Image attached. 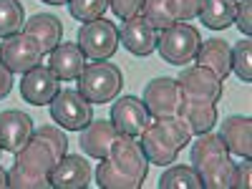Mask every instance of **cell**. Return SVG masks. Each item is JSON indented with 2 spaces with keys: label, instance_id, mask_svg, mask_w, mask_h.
Segmentation results:
<instances>
[{
  "label": "cell",
  "instance_id": "obj_2",
  "mask_svg": "<svg viewBox=\"0 0 252 189\" xmlns=\"http://www.w3.org/2000/svg\"><path fill=\"white\" fill-rule=\"evenodd\" d=\"M194 139L189 126L179 116H152L144 131L136 136L141 152L146 154L149 164L172 166L179 152Z\"/></svg>",
  "mask_w": 252,
  "mask_h": 189
},
{
  "label": "cell",
  "instance_id": "obj_34",
  "mask_svg": "<svg viewBox=\"0 0 252 189\" xmlns=\"http://www.w3.org/2000/svg\"><path fill=\"white\" fill-rule=\"evenodd\" d=\"M13 91V73L0 63V98H5Z\"/></svg>",
  "mask_w": 252,
  "mask_h": 189
},
{
  "label": "cell",
  "instance_id": "obj_14",
  "mask_svg": "<svg viewBox=\"0 0 252 189\" xmlns=\"http://www.w3.org/2000/svg\"><path fill=\"white\" fill-rule=\"evenodd\" d=\"M119 139V131L111 121H103V119H91L86 126L81 129V152L91 157V159H106L114 141Z\"/></svg>",
  "mask_w": 252,
  "mask_h": 189
},
{
  "label": "cell",
  "instance_id": "obj_1",
  "mask_svg": "<svg viewBox=\"0 0 252 189\" xmlns=\"http://www.w3.org/2000/svg\"><path fill=\"white\" fill-rule=\"evenodd\" d=\"M149 174V159L134 136L119 134L106 159L96 169V184L103 189H139Z\"/></svg>",
  "mask_w": 252,
  "mask_h": 189
},
{
  "label": "cell",
  "instance_id": "obj_27",
  "mask_svg": "<svg viewBox=\"0 0 252 189\" xmlns=\"http://www.w3.org/2000/svg\"><path fill=\"white\" fill-rule=\"evenodd\" d=\"M68 13L76 20H83V23H91V20L103 18V13L109 10V0H68Z\"/></svg>",
  "mask_w": 252,
  "mask_h": 189
},
{
  "label": "cell",
  "instance_id": "obj_36",
  "mask_svg": "<svg viewBox=\"0 0 252 189\" xmlns=\"http://www.w3.org/2000/svg\"><path fill=\"white\" fill-rule=\"evenodd\" d=\"M43 3H51V5H66L68 0H43Z\"/></svg>",
  "mask_w": 252,
  "mask_h": 189
},
{
  "label": "cell",
  "instance_id": "obj_8",
  "mask_svg": "<svg viewBox=\"0 0 252 189\" xmlns=\"http://www.w3.org/2000/svg\"><path fill=\"white\" fill-rule=\"evenodd\" d=\"M48 106H51V119L66 131H81L94 119L91 103L73 89L58 91Z\"/></svg>",
  "mask_w": 252,
  "mask_h": 189
},
{
  "label": "cell",
  "instance_id": "obj_19",
  "mask_svg": "<svg viewBox=\"0 0 252 189\" xmlns=\"http://www.w3.org/2000/svg\"><path fill=\"white\" fill-rule=\"evenodd\" d=\"M86 56L78 48V43H58L48 53V68L61 78V81H76L81 71L86 68Z\"/></svg>",
  "mask_w": 252,
  "mask_h": 189
},
{
  "label": "cell",
  "instance_id": "obj_26",
  "mask_svg": "<svg viewBox=\"0 0 252 189\" xmlns=\"http://www.w3.org/2000/svg\"><path fill=\"white\" fill-rule=\"evenodd\" d=\"M26 26V10L18 0H0V38L20 33Z\"/></svg>",
  "mask_w": 252,
  "mask_h": 189
},
{
  "label": "cell",
  "instance_id": "obj_23",
  "mask_svg": "<svg viewBox=\"0 0 252 189\" xmlns=\"http://www.w3.org/2000/svg\"><path fill=\"white\" fill-rule=\"evenodd\" d=\"M235 5L237 0H202L199 18L202 26L209 31H224L235 23Z\"/></svg>",
  "mask_w": 252,
  "mask_h": 189
},
{
  "label": "cell",
  "instance_id": "obj_12",
  "mask_svg": "<svg viewBox=\"0 0 252 189\" xmlns=\"http://www.w3.org/2000/svg\"><path fill=\"white\" fill-rule=\"evenodd\" d=\"M177 83L182 89V96L212 101V103H217L222 98V78L215 71L204 68V66H194V68L182 71Z\"/></svg>",
  "mask_w": 252,
  "mask_h": 189
},
{
  "label": "cell",
  "instance_id": "obj_13",
  "mask_svg": "<svg viewBox=\"0 0 252 189\" xmlns=\"http://www.w3.org/2000/svg\"><path fill=\"white\" fill-rule=\"evenodd\" d=\"M149 111H146L144 101L136 96H121L116 98V103L111 106V124L116 126L119 134L126 136H139L144 131V126L149 124Z\"/></svg>",
  "mask_w": 252,
  "mask_h": 189
},
{
  "label": "cell",
  "instance_id": "obj_4",
  "mask_svg": "<svg viewBox=\"0 0 252 189\" xmlns=\"http://www.w3.org/2000/svg\"><path fill=\"white\" fill-rule=\"evenodd\" d=\"M58 157L51 146L40 139L31 136L26 146L15 152L13 169L8 172V187L13 189H46L51 187V172L56 166Z\"/></svg>",
  "mask_w": 252,
  "mask_h": 189
},
{
  "label": "cell",
  "instance_id": "obj_31",
  "mask_svg": "<svg viewBox=\"0 0 252 189\" xmlns=\"http://www.w3.org/2000/svg\"><path fill=\"white\" fill-rule=\"evenodd\" d=\"M141 5H144V0H109V8L121 20H129V18L139 15L141 13Z\"/></svg>",
  "mask_w": 252,
  "mask_h": 189
},
{
  "label": "cell",
  "instance_id": "obj_21",
  "mask_svg": "<svg viewBox=\"0 0 252 189\" xmlns=\"http://www.w3.org/2000/svg\"><path fill=\"white\" fill-rule=\"evenodd\" d=\"M23 33L35 40L38 48L43 51V56H48V53L61 43L63 26H61V20H58L56 15H51V13H38V15H33L31 20H26Z\"/></svg>",
  "mask_w": 252,
  "mask_h": 189
},
{
  "label": "cell",
  "instance_id": "obj_3",
  "mask_svg": "<svg viewBox=\"0 0 252 189\" xmlns=\"http://www.w3.org/2000/svg\"><path fill=\"white\" fill-rule=\"evenodd\" d=\"M192 169L207 189H229L235 177V161L220 134H197L192 144Z\"/></svg>",
  "mask_w": 252,
  "mask_h": 189
},
{
  "label": "cell",
  "instance_id": "obj_16",
  "mask_svg": "<svg viewBox=\"0 0 252 189\" xmlns=\"http://www.w3.org/2000/svg\"><path fill=\"white\" fill-rule=\"evenodd\" d=\"M91 182V164L81 154L61 157L51 172V187L56 189H83Z\"/></svg>",
  "mask_w": 252,
  "mask_h": 189
},
{
  "label": "cell",
  "instance_id": "obj_32",
  "mask_svg": "<svg viewBox=\"0 0 252 189\" xmlns=\"http://www.w3.org/2000/svg\"><path fill=\"white\" fill-rule=\"evenodd\" d=\"M199 5H202V0H172V8H174V15H177L179 23L197 18L199 15Z\"/></svg>",
  "mask_w": 252,
  "mask_h": 189
},
{
  "label": "cell",
  "instance_id": "obj_15",
  "mask_svg": "<svg viewBox=\"0 0 252 189\" xmlns=\"http://www.w3.org/2000/svg\"><path fill=\"white\" fill-rule=\"evenodd\" d=\"M157 35L159 33L152 28V23L139 13L129 20H124L119 40H121V46L134 56H152L157 51Z\"/></svg>",
  "mask_w": 252,
  "mask_h": 189
},
{
  "label": "cell",
  "instance_id": "obj_7",
  "mask_svg": "<svg viewBox=\"0 0 252 189\" xmlns=\"http://www.w3.org/2000/svg\"><path fill=\"white\" fill-rule=\"evenodd\" d=\"M78 48L89 61H109L119 48V28L111 20H91L78 31Z\"/></svg>",
  "mask_w": 252,
  "mask_h": 189
},
{
  "label": "cell",
  "instance_id": "obj_10",
  "mask_svg": "<svg viewBox=\"0 0 252 189\" xmlns=\"http://www.w3.org/2000/svg\"><path fill=\"white\" fill-rule=\"evenodd\" d=\"M144 106L149 116H177L179 103H182V89L177 78H154L144 89Z\"/></svg>",
  "mask_w": 252,
  "mask_h": 189
},
{
  "label": "cell",
  "instance_id": "obj_18",
  "mask_svg": "<svg viewBox=\"0 0 252 189\" xmlns=\"http://www.w3.org/2000/svg\"><path fill=\"white\" fill-rule=\"evenodd\" d=\"M177 116L189 126V131L197 136V134H204V131H212V126L217 124V103L182 96Z\"/></svg>",
  "mask_w": 252,
  "mask_h": 189
},
{
  "label": "cell",
  "instance_id": "obj_5",
  "mask_svg": "<svg viewBox=\"0 0 252 189\" xmlns=\"http://www.w3.org/2000/svg\"><path fill=\"white\" fill-rule=\"evenodd\" d=\"M78 81V94L89 103H109L116 101L124 86L121 68L109 61H94L86 63V68L81 71Z\"/></svg>",
  "mask_w": 252,
  "mask_h": 189
},
{
  "label": "cell",
  "instance_id": "obj_20",
  "mask_svg": "<svg viewBox=\"0 0 252 189\" xmlns=\"http://www.w3.org/2000/svg\"><path fill=\"white\" fill-rule=\"evenodd\" d=\"M220 136L227 144L229 154H237L242 159L252 157V119L250 116H227L222 121Z\"/></svg>",
  "mask_w": 252,
  "mask_h": 189
},
{
  "label": "cell",
  "instance_id": "obj_11",
  "mask_svg": "<svg viewBox=\"0 0 252 189\" xmlns=\"http://www.w3.org/2000/svg\"><path fill=\"white\" fill-rule=\"evenodd\" d=\"M61 91V78L48 66H35L20 78V96L33 106H46Z\"/></svg>",
  "mask_w": 252,
  "mask_h": 189
},
{
  "label": "cell",
  "instance_id": "obj_35",
  "mask_svg": "<svg viewBox=\"0 0 252 189\" xmlns=\"http://www.w3.org/2000/svg\"><path fill=\"white\" fill-rule=\"evenodd\" d=\"M5 187H8V172L0 166V189H5Z\"/></svg>",
  "mask_w": 252,
  "mask_h": 189
},
{
  "label": "cell",
  "instance_id": "obj_6",
  "mask_svg": "<svg viewBox=\"0 0 252 189\" xmlns=\"http://www.w3.org/2000/svg\"><path fill=\"white\" fill-rule=\"evenodd\" d=\"M199 43H202L199 31L189 23H174L172 28L159 31L157 35V51L172 66H184V63L194 61Z\"/></svg>",
  "mask_w": 252,
  "mask_h": 189
},
{
  "label": "cell",
  "instance_id": "obj_28",
  "mask_svg": "<svg viewBox=\"0 0 252 189\" xmlns=\"http://www.w3.org/2000/svg\"><path fill=\"white\" fill-rule=\"evenodd\" d=\"M232 68L242 81H252V40L245 35V40H237L232 48Z\"/></svg>",
  "mask_w": 252,
  "mask_h": 189
},
{
  "label": "cell",
  "instance_id": "obj_24",
  "mask_svg": "<svg viewBox=\"0 0 252 189\" xmlns=\"http://www.w3.org/2000/svg\"><path fill=\"white\" fill-rule=\"evenodd\" d=\"M141 15L149 20L157 33L172 28L174 23H179L177 15H174V8H172V0H144Z\"/></svg>",
  "mask_w": 252,
  "mask_h": 189
},
{
  "label": "cell",
  "instance_id": "obj_22",
  "mask_svg": "<svg viewBox=\"0 0 252 189\" xmlns=\"http://www.w3.org/2000/svg\"><path fill=\"white\" fill-rule=\"evenodd\" d=\"M197 66H204L209 71H215L222 81L232 71V48L227 46V40L222 38H209L199 43V51L194 56Z\"/></svg>",
  "mask_w": 252,
  "mask_h": 189
},
{
  "label": "cell",
  "instance_id": "obj_29",
  "mask_svg": "<svg viewBox=\"0 0 252 189\" xmlns=\"http://www.w3.org/2000/svg\"><path fill=\"white\" fill-rule=\"evenodd\" d=\"M33 134L43 139L51 149H53V154H56L58 159L66 157V152H68V136L61 131V126H40V129H35Z\"/></svg>",
  "mask_w": 252,
  "mask_h": 189
},
{
  "label": "cell",
  "instance_id": "obj_33",
  "mask_svg": "<svg viewBox=\"0 0 252 189\" xmlns=\"http://www.w3.org/2000/svg\"><path fill=\"white\" fill-rule=\"evenodd\" d=\"M250 159H245L240 166L235 164V177H232V187L235 189H250Z\"/></svg>",
  "mask_w": 252,
  "mask_h": 189
},
{
  "label": "cell",
  "instance_id": "obj_9",
  "mask_svg": "<svg viewBox=\"0 0 252 189\" xmlns=\"http://www.w3.org/2000/svg\"><path fill=\"white\" fill-rule=\"evenodd\" d=\"M40 61H43V51L23 31L13 33L8 38H0V63L10 73H26V71L40 66Z\"/></svg>",
  "mask_w": 252,
  "mask_h": 189
},
{
  "label": "cell",
  "instance_id": "obj_25",
  "mask_svg": "<svg viewBox=\"0 0 252 189\" xmlns=\"http://www.w3.org/2000/svg\"><path fill=\"white\" fill-rule=\"evenodd\" d=\"M159 189H202V179L192 166H172L159 177Z\"/></svg>",
  "mask_w": 252,
  "mask_h": 189
},
{
  "label": "cell",
  "instance_id": "obj_17",
  "mask_svg": "<svg viewBox=\"0 0 252 189\" xmlns=\"http://www.w3.org/2000/svg\"><path fill=\"white\" fill-rule=\"evenodd\" d=\"M33 119L23 111H3L0 114V149L15 154L33 136Z\"/></svg>",
  "mask_w": 252,
  "mask_h": 189
},
{
  "label": "cell",
  "instance_id": "obj_30",
  "mask_svg": "<svg viewBox=\"0 0 252 189\" xmlns=\"http://www.w3.org/2000/svg\"><path fill=\"white\" fill-rule=\"evenodd\" d=\"M235 26L250 38V33H252V0H237V5H235Z\"/></svg>",
  "mask_w": 252,
  "mask_h": 189
}]
</instances>
